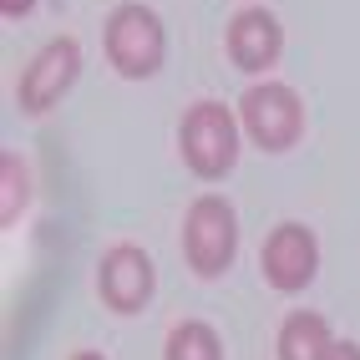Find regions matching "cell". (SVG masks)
I'll use <instances>...</instances> for the list:
<instances>
[{"instance_id":"cell-1","label":"cell","mask_w":360,"mask_h":360,"mask_svg":"<svg viewBox=\"0 0 360 360\" xmlns=\"http://www.w3.org/2000/svg\"><path fill=\"white\" fill-rule=\"evenodd\" d=\"M233 148H238V132H233V112L224 102L188 107V117H183V158L193 162V173L224 178L233 167Z\"/></svg>"},{"instance_id":"cell-2","label":"cell","mask_w":360,"mask_h":360,"mask_svg":"<svg viewBox=\"0 0 360 360\" xmlns=\"http://www.w3.org/2000/svg\"><path fill=\"white\" fill-rule=\"evenodd\" d=\"M107 56L112 66H122L127 77H148L162 61V26L148 6H122L107 20Z\"/></svg>"},{"instance_id":"cell-3","label":"cell","mask_w":360,"mask_h":360,"mask_svg":"<svg viewBox=\"0 0 360 360\" xmlns=\"http://www.w3.org/2000/svg\"><path fill=\"white\" fill-rule=\"evenodd\" d=\"M188 259L203 274L229 269L233 259V208L224 198H198L188 213Z\"/></svg>"},{"instance_id":"cell-4","label":"cell","mask_w":360,"mask_h":360,"mask_svg":"<svg viewBox=\"0 0 360 360\" xmlns=\"http://www.w3.org/2000/svg\"><path fill=\"white\" fill-rule=\"evenodd\" d=\"M244 127L264 142V148H284L300 137V97L279 82H264L244 97Z\"/></svg>"},{"instance_id":"cell-5","label":"cell","mask_w":360,"mask_h":360,"mask_svg":"<svg viewBox=\"0 0 360 360\" xmlns=\"http://www.w3.org/2000/svg\"><path fill=\"white\" fill-rule=\"evenodd\" d=\"M77 66H82V46L71 41V36H56L51 46H41V56L31 61L26 82H20V102H26L31 112L51 107L61 91L77 82Z\"/></svg>"},{"instance_id":"cell-6","label":"cell","mask_w":360,"mask_h":360,"mask_svg":"<svg viewBox=\"0 0 360 360\" xmlns=\"http://www.w3.org/2000/svg\"><path fill=\"white\" fill-rule=\"evenodd\" d=\"M315 264H320V249H315V233H309L304 224H279L269 233V244H264V274H269L279 290L309 284Z\"/></svg>"},{"instance_id":"cell-7","label":"cell","mask_w":360,"mask_h":360,"mask_svg":"<svg viewBox=\"0 0 360 360\" xmlns=\"http://www.w3.org/2000/svg\"><path fill=\"white\" fill-rule=\"evenodd\" d=\"M102 295L112 309H142L153 295V264L142 249L132 244H117L107 259H102Z\"/></svg>"},{"instance_id":"cell-8","label":"cell","mask_w":360,"mask_h":360,"mask_svg":"<svg viewBox=\"0 0 360 360\" xmlns=\"http://www.w3.org/2000/svg\"><path fill=\"white\" fill-rule=\"evenodd\" d=\"M229 51H233V61L244 66V71L269 66V61L279 56V26H274V15H269V11H244V15H233V26H229Z\"/></svg>"},{"instance_id":"cell-9","label":"cell","mask_w":360,"mask_h":360,"mask_svg":"<svg viewBox=\"0 0 360 360\" xmlns=\"http://www.w3.org/2000/svg\"><path fill=\"white\" fill-rule=\"evenodd\" d=\"M330 325L320 315H309V309H300V315L284 320L279 330V360H325L330 355Z\"/></svg>"},{"instance_id":"cell-10","label":"cell","mask_w":360,"mask_h":360,"mask_svg":"<svg viewBox=\"0 0 360 360\" xmlns=\"http://www.w3.org/2000/svg\"><path fill=\"white\" fill-rule=\"evenodd\" d=\"M167 360H224L219 350V335H213L208 325H178L173 340H167Z\"/></svg>"},{"instance_id":"cell-11","label":"cell","mask_w":360,"mask_h":360,"mask_svg":"<svg viewBox=\"0 0 360 360\" xmlns=\"http://www.w3.org/2000/svg\"><path fill=\"white\" fill-rule=\"evenodd\" d=\"M6 178H11V198H6V208L15 213V208H20V158H6Z\"/></svg>"},{"instance_id":"cell-12","label":"cell","mask_w":360,"mask_h":360,"mask_svg":"<svg viewBox=\"0 0 360 360\" xmlns=\"http://www.w3.org/2000/svg\"><path fill=\"white\" fill-rule=\"evenodd\" d=\"M325 360H360V345H350V340H335Z\"/></svg>"},{"instance_id":"cell-13","label":"cell","mask_w":360,"mask_h":360,"mask_svg":"<svg viewBox=\"0 0 360 360\" xmlns=\"http://www.w3.org/2000/svg\"><path fill=\"white\" fill-rule=\"evenodd\" d=\"M0 6H6L11 15H20V11H26V6H31V0H0Z\"/></svg>"},{"instance_id":"cell-14","label":"cell","mask_w":360,"mask_h":360,"mask_svg":"<svg viewBox=\"0 0 360 360\" xmlns=\"http://www.w3.org/2000/svg\"><path fill=\"white\" fill-rule=\"evenodd\" d=\"M71 360H102V355L97 350H82V355H71Z\"/></svg>"}]
</instances>
